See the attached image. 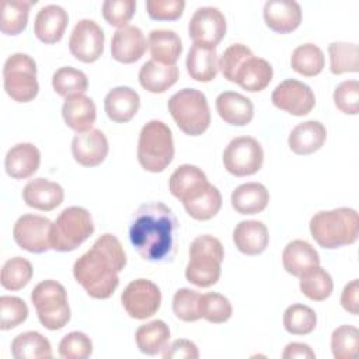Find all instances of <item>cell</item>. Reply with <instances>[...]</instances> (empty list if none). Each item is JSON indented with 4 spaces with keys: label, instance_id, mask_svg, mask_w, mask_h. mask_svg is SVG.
Wrapping results in <instances>:
<instances>
[{
    "label": "cell",
    "instance_id": "cell-1",
    "mask_svg": "<svg viewBox=\"0 0 359 359\" xmlns=\"http://www.w3.org/2000/svg\"><path fill=\"white\" fill-rule=\"evenodd\" d=\"M178 220L163 202H146L132 216L129 240L139 255L150 262H168L177 254Z\"/></svg>",
    "mask_w": 359,
    "mask_h": 359
},
{
    "label": "cell",
    "instance_id": "cell-2",
    "mask_svg": "<svg viewBox=\"0 0 359 359\" xmlns=\"http://www.w3.org/2000/svg\"><path fill=\"white\" fill-rule=\"evenodd\" d=\"M126 265V254L116 236L105 233L73 265V275L88 296L108 299L119 285L118 273Z\"/></svg>",
    "mask_w": 359,
    "mask_h": 359
},
{
    "label": "cell",
    "instance_id": "cell-3",
    "mask_svg": "<svg viewBox=\"0 0 359 359\" xmlns=\"http://www.w3.org/2000/svg\"><path fill=\"white\" fill-rule=\"evenodd\" d=\"M310 233L316 243L327 250L351 245L359 236L358 212L352 208L317 212L310 220Z\"/></svg>",
    "mask_w": 359,
    "mask_h": 359
},
{
    "label": "cell",
    "instance_id": "cell-4",
    "mask_svg": "<svg viewBox=\"0 0 359 359\" xmlns=\"http://www.w3.org/2000/svg\"><path fill=\"white\" fill-rule=\"evenodd\" d=\"M223 258L224 250L219 238L209 234L198 236L189 245L187 280L199 287L213 286L220 278Z\"/></svg>",
    "mask_w": 359,
    "mask_h": 359
},
{
    "label": "cell",
    "instance_id": "cell-5",
    "mask_svg": "<svg viewBox=\"0 0 359 359\" xmlns=\"http://www.w3.org/2000/svg\"><path fill=\"white\" fill-rule=\"evenodd\" d=\"M172 132L163 121L146 122L139 133L137 160L150 172H161L174 158Z\"/></svg>",
    "mask_w": 359,
    "mask_h": 359
},
{
    "label": "cell",
    "instance_id": "cell-6",
    "mask_svg": "<svg viewBox=\"0 0 359 359\" xmlns=\"http://www.w3.org/2000/svg\"><path fill=\"white\" fill-rule=\"evenodd\" d=\"M168 111L177 126L189 136L202 135L210 125L206 95L196 88H182L168 100Z\"/></svg>",
    "mask_w": 359,
    "mask_h": 359
},
{
    "label": "cell",
    "instance_id": "cell-7",
    "mask_svg": "<svg viewBox=\"0 0 359 359\" xmlns=\"http://www.w3.org/2000/svg\"><path fill=\"white\" fill-rule=\"evenodd\" d=\"M31 302L36 310L39 323L50 330L63 328L70 320L67 293L62 283L46 279L39 282L31 292Z\"/></svg>",
    "mask_w": 359,
    "mask_h": 359
},
{
    "label": "cell",
    "instance_id": "cell-8",
    "mask_svg": "<svg viewBox=\"0 0 359 359\" xmlns=\"http://www.w3.org/2000/svg\"><path fill=\"white\" fill-rule=\"evenodd\" d=\"M93 233L94 223L90 212L81 206H69L52 224L50 244L59 252L73 251Z\"/></svg>",
    "mask_w": 359,
    "mask_h": 359
},
{
    "label": "cell",
    "instance_id": "cell-9",
    "mask_svg": "<svg viewBox=\"0 0 359 359\" xmlns=\"http://www.w3.org/2000/svg\"><path fill=\"white\" fill-rule=\"evenodd\" d=\"M3 84L6 93L14 101H32L39 91L35 60L21 52L10 55L3 66Z\"/></svg>",
    "mask_w": 359,
    "mask_h": 359
},
{
    "label": "cell",
    "instance_id": "cell-10",
    "mask_svg": "<svg viewBox=\"0 0 359 359\" xmlns=\"http://www.w3.org/2000/svg\"><path fill=\"white\" fill-rule=\"evenodd\" d=\"M264 150L259 142L251 136H238L229 142L223 151L224 168L236 175H252L262 167Z\"/></svg>",
    "mask_w": 359,
    "mask_h": 359
},
{
    "label": "cell",
    "instance_id": "cell-11",
    "mask_svg": "<svg viewBox=\"0 0 359 359\" xmlns=\"http://www.w3.org/2000/svg\"><path fill=\"white\" fill-rule=\"evenodd\" d=\"M125 311L136 320H144L157 313L161 304L158 286L149 279L132 280L121 294Z\"/></svg>",
    "mask_w": 359,
    "mask_h": 359
},
{
    "label": "cell",
    "instance_id": "cell-12",
    "mask_svg": "<svg viewBox=\"0 0 359 359\" xmlns=\"http://www.w3.org/2000/svg\"><path fill=\"white\" fill-rule=\"evenodd\" d=\"M52 222L39 215H22L13 227L14 241L20 248L34 254H42L52 248L50 231Z\"/></svg>",
    "mask_w": 359,
    "mask_h": 359
},
{
    "label": "cell",
    "instance_id": "cell-13",
    "mask_svg": "<svg viewBox=\"0 0 359 359\" xmlns=\"http://www.w3.org/2000/svg\"><path fill=\"white\" fill-rule=\"evenodd\" d=\"M226 29V17L219 8L212 6L196 8L188 24V34L194 43L209 48L217 46L223 39Z\"/></svg>",
    "mask_w": 359,
    "mask_h": 359
},
{
    "label": "cell",
    "instance_id": "cell-14",
    "mask_svg": "<svg viewBox=\"0 0 359 359\" xmlns=\"http://www.w3.org/2000/svg\"><path fill=\"white\" fill-rule=\"evenodd\" d=\"M105 35L102 28L90 18H83L74 25L70 38V53L80 62H95L104 52Z\"/></svg>",
    "mask_w": 359,
    "mask_h": 359
},
{
    "label": "cell",
    "instance_id": "cell-15",
    "mask_svg": "<svg viewBox=\"0 0 359 359\" xmlns=\"http://www.w3.org/2000/svg\"><path fill=\"white\" fill-rule=\"evenodd\" d=\"M272 104L296 116L307 115L316 105L313 90L303 81L286 79L279 83L271 95Z\"/></svg>",
    "mask_w": 359,
    "mask_h": 359
},
{
    "label": "cell",
    "instance_id": "cell-16",
    "mask_svg": "<svg viewBox=\"0 0 359 359\" xmlns=\"http://www.w3.org/2000/svg\"><path fill=\"white\" fill-rule=\"evenodd\" d=\"M209 185L206 174L199 167L191 164H182L175 168L168 180L170 192L182 203L201 196Z\"/></svg>",
    "mask_w": 359,
    "mask_h": 359
},
{
    "label": "cell",
    "instance_id": "cell-17",
    "mask_svg": "<svg viewBox=\"0 0 359 359\" xmlns=\"http://www.w3.org/2000/svg\"><path fill=\"white\" fill-rule=\"evenodd\" d=\"M108 150L107 136L100 129L77 133L72 140V154L83 167L100 165L105 160Z\"/></svg>",
    "mask_w": 359,
    "mask_h": 359
},
{
    "label": "cell",
    "instance_id": "cell-18",
    "mask_svg": "<svg viewBox=\"0 0 359 359\" xmlns=\"http://www.w3.org/2000/svg\"><path fill=\"white\" fill-rule=\"evenodd\" d=\"M147 49L146 38L136 25H125L118 28L112 35L111 55L121 63H133L139 60Z\"/></svg>",
    "mask_w": 359,
    "mask_h": 359
},
{
    "label": "cell",
    "instance_id": "cell-19",
    "mask_svg": "<svg viewBox=\"0 0 359 359\" xmlns=\"http://www.w3.org/2000/svg\"><path fill=\"white\" fill-rule=\"evenodd\" d=\"M265 24L275 32L287 34L302 22V7L293 0H268L264 4Z\"/></svg>",
    "mask_w": 359,
    "mask_h": 359
},
{
    "label": "cell",
    "instance_id": "cell-20",
    "mask_svg": "<svg viewBox=\"0 0 359 359\" xmlns=\"http://www.w3.org/2000/svg\"><path fill=\"white\" fill-rule=\"evenodd\" d=\"M69 24L67 11L59 4H46L35 15L34 32L43 43H56L62 39Z\"/></svg>",
    "mask_w": 359,
    "mask_h": 359
},
{
    "label": "cell",
    "instance_id": "cell-21",
    "mask_svg": "<svg viewBox=\"0 0 359 359\" xmlns=\"http://www.w3.org/2000/svg\"><path fill=\"white\" fill-rule=\"evenodd\" d=\"M65 198L63 188L53 181L46 178L31 180L22 189L24 202L38 210L49 212L57 208Z\"/></svg>",
    "mask_w": 359,
    "mask_h": 359
},
{
    "label": "cell",
    "instance_id": "cell-22",
    "mask_svg": "<svg viewBox=\"0 0 359 359\" xmlns=\"http://www.w3.org/2000/svg\"><path fill=\"white\" fill-rule=\"evenodd\" d=\"M140 107L139 94L128 87L118 86L108 91L104 100V108L108 118L116 123L129 122Z\"/></svg>",
    "mask_w": 359,
    "mask_h": 359
},
{
    "label": "cell",
    "instance_id": "cell-23",
    "mask_svg": "<svg viewBox=\"0 0 359 359\" xmlns=\"http://www.w3.org/2000/svg\"><path fill=\"white\" fill-rule=\"evenodd\" d=\"M41 163V153L32 143H17L4 158L6 172L15 180H25L34 175Z\"/></svg>",
    "mask_w": 359,
    "mask_h": 359
},
{
    "label": "cell",
    "instance_id": "cell-24",
    "mask_svg": "<svg viewBox=\"0 0 359 359\" xmlns=\"http://www.w3.org/2000/svg\"><path fill=\"white\" fill-rule=\"evenodd\" d=\"M216 111L229 125L244 126L254 116V105L250 98L236 91H223L216 98Z\"/></svg>",
    "mask_w": 359,
    "mask_h": 359
},
{
    "label": "cell",
    "instance_id": "cell-25",
    "mask_svg": "<svg viewBox=\"0 0 359 359\" xmlns=\"http://www.w3.org/2000/svg\"><path fill=\"white\" fill-rule=\"evenodd\" d=\"M62 116L70 129L83 133L93 128L97 118V108L90 97L84 94L73 95L65 100Z\"/></svg>",
    "mask_w": 359,
    "mask_h": 359
},
{
    "label": "cell",
    "instance_id": "cell-26",
    "mask_svg": "<svg viewBox=\"0 0 359 359\" xmlns=\"http://www.w3.org/2000/svg\"><path fill=\"white\" fill-rule=\"evenodd\" d=\"M327 139V129L318 121H306L296 125L287 139L293 153L306 156L321 149Z\"/></svg>",
    "mask_w": 359,
    "mask_h": 359
},
{
    "label": "cell",
    "instance_id": "cell-27",
    "mask_svg": "<svg viewBox=\"0 0 359 359\" xmlns=\"http://www.w3.org/2000/svg\"><path fill=\"white\" fill-rule=\"evenodd\" d=\"M233 241L240 252L258 255L265 251L269 243L268 229L258 220H243L233 230Z\"/></svg>",
    "mask_w": 359,
    "mask_h": 359
},
{
    "label": "cell",
    "instance_id": "cell-28",
    "mask_svg": "<svg viewBox=\"0 0 359 359\" xmlns=\"http://www.w3.org/2000/svg\"><path fill=\"white\" fill-rule=\"evenodd\" d=\"M273 69L271 63L262 57L251 56L243 62L240 69L236 73L234 83H237L241 88L257 93L262 91L272 80Z\"/></svg>",
    "mask_w": 359,
    "mask_h": 359
},
{
    "label": "cell",
    "instance_id": "cell-29",
    "mask_svg": "<svg viewBox=\"0 0 359 359\" xmlns=\"http://www.w3.org/2000/svg\"><path fill=\"white\" fill-rule=\"evenodd\" d=\"M180 70L177 65H163L156 60H147L139 70L140 86L154 94L167 91L178 80Z\"/></svg>",
    "mask_w": 359,
    "mask_h": 359
},
{
    "label": "cell",
    "instance_id": "cell-30",
    "mask_svg": "<svg viewBox=\"0 0 359 359\" xmlns=\"http://www.w3.org/2000/svg\"><path fill=\"white\" fill-rule=\"evenodd\" d=\"M269 202V192L261 182H245L231 192V206L240 215L262 212Z\"/></svg>",
    "mask_w": 359,
    "mask_h": 359
},
{
    "label": "cell",
    "instance_id": "cell-31",
    "mask_svg": "<svg viewBox=\"0 0 359 359\" xmlns=\"http://www.w3.org/2000/svg\"><path fill=\"white\" fill-rule=\"evenodd\" d=\"M282 264L287 273L300 276L309 268L320 265V255L310 243L293 240L283 248Z\"/></svg>",
    "mask_w": 359,
    "mask_h": 359
},
{
    "label": "cell",
    "instance_id": "cell-32",
    "mask_svg": "<svg viewBox=\"0 0 359 359\" xmlns=\"http://www.w3.org/2000/svg\"><path fill=\"white\" fill-rule=\"evenodd\" d=\"M151 59L163 65H175L182 53V42L172 29H153L149 34Z\"/></svg>",
    "mask_w": 359,
    "mask_h": 359
},
{
    "label": "cell",
    "instance_id": "cell-33",
    "mask_svg": "<svg viewBox=\"0 0 359 359\" xmlns=\"http://www.w3.org/2000/svg\"><path fill=\"white\" fill-rule=\"evenodd\" d=\"M187 70L191 79L202 83L212 81L219 70L216 48L194 43L187 56Z\"/></svg>",
    "mask_w": 359,
    "mask_h": 359
},
{
    "label": "cell",
    "instance_id": "cell-34",
    "mask_svg": "<svg viewBox=\"0 0 359 359\" xmlns=\"http://www.w3.org/2000/svg\"><path fill=\"white\" fill-rule=\"evenodd\" d=\"M135 339L142 353L154 356L163 352L168 345L170 328L163 320H153L136 330Z\"/></svg>",
    "mask_w": 359,
    "mask_h": 359
},
{
    "label": "cell",
    "instance_id": "cell-35",
    "mask_svg": "<svg viewBox=\"0 0 359 359\" xmlns=\"http://www.w3.org/2000/svg\"><path fill=\"white\" fill-rule=\"evenodd\" d=\"M11 355L15 359L52 358V346L48 338L38 331L18 334L11 342Z\"/></svg>",
    "mask_w": 359,
    "mask_h": 359
},
{
    "label": "cell",
    "instance_id": "cell-36",
    "mask_svg": "<svg viewBox=\"0 0 359 359\" xmlns=\"http://www.w3.org/2000/svg\"><path fill=\"white\" fill-rule=\"evenodd\" d=\"M299 278H300V282H299L300 290L310 300L323 302L331 296L334 289L332 278L320 265L309 268Z\"/></svg>",
    "mask_w": 359,
    "mask_h": 359
},
{
    "label": "cell",
    "instance_id": "cell-37",
    "mask_svg": "<svg viewBox=\"0 0 359 359\" xmlns=\"http://www.w3.org/2000/svg\"><path fill=\"white\" fill-rule=\"evenodd\" d=\"M325 65V57L323 50L314 43L299 45L290 56V66L294 72L302 76L313 77L321 73Z\"/></svg>",
    "mask_w": 359,
    "mask_h": 359
},
{
    "label": "cell",
    "instance_id": "cell-38",
    "mask_svg": "<svg viewBox=\"0 0 359 359\" xmlns=\"http://www.w3.org/2000/svg\"><path fill=\"white\" fill-rule=\"evenodd\" d=\"M34 3L32 0H6L1 8V32L6 35L21 34L27 27L29 7Z\"/></svg>",
    "mask_w": 359,
    "mask_h": 359
},
{
    "label": "cell",
    "instance_id": "cell-39",
    "mask_svg": "<svg viewBox=\"0 0 359 359\" xmlns=\"http://www.w3.org/2000/svg\"><path fill=\"white\" fill-rule=\"evenodd\" d=\"M52 87L59 95L69 98L84 94L88 88V80L84 72L72 66H63L53 73Z\"/></svg>",
    "mask_w": 359,
    "mask_h": 359
},
{
    "label": "cell",
    "instance_id": "cell-40",
    "mask_svg": "<svg viewBox=\"0 0 359 359\" xmlns=\"http://www.w3.org/2000/svg\"><path fill=\"white\" fill-rule=\"evenodd\" d=\"M317 325L316 311L300 303L289 306L283 313V327L292 335H307Z\"/></svg>",
    "mask_w": 359,
    "mask_h": 359
},
{
    "label": "cell",
    "instance_id": "cell-41",
    "mask_svg": "<svg viewBox=\"0 0 359 359\" xmlns=\"http://www.w3.org/2000/svg\"><path fill=\"white\" fill-rule=\"evenodd\" d=\"M330 70L334 74L346 72L356 73L359 70V50L356 43L332 42L328 45Z\"/></svg>",
    "mask_w": 359,
    "mask_h": 359
},
{
    "label": "cell",
    "instance_id": "cell-42",
    "mask_svg": "<svg viewBox=\"0 0 359 359\" xmlns=\"http://www.w3.org/2000/svg\"><path fill=\"white\" fill-rule=\"evenodd\" d=\"M32 278V265L22 257H13L3 264L0 283L7 290H20Z\"/></svg>",
    "mask_w": 359,
    "mask_h": 359
},
{
    "label": "cell",
    "instance_id": "cell-43",
    "mask_svg": "<svg viewBox=\"0 0 359 359\" xmlns=\"http://www.w3.org/2000/svg\"><path fill=\"white\" fill-rule=\"evenodd\" d=\"M182 205L187 213L195 220H209L216 216L222 208V194L210 184L201 196Z\"/></svg>",
    "mask_w": 359,
    "mask_h": 359
},
{
    "label": "cell",
    "instance_id": "cell-44",
    "mask_svg": "<svg viewBox=\"0 0 359 359\" xmlns=\"http://www.w3.org/2000/svg\"><path fill=\"white\" fill-rule=\"evenodd\" d=\"M199 313L201 318L213 324H222L231 317L233 307L226 296L209 292L199 297Z\"/></svg>",
    "mask_w": 359,
    "mask_h": 359
},
{
    "label": "cell",
    "instance_id": "cell-45",
    "mask_svg": "<svg viewBox=\"0 0 359 359\" xmlns=\"http://www.w3.org/2000/svg\"><path fill=\"white\" fill-rule=\"evenodd\" d=\"M359 331L353 325H339L331 335V351L335 359H353L358 355Z\"/></svg>",
    "mask_w": 359,
    "mask_h": 359
},
{
    "label": "cell",
    "instance_id": "cell-46",
    "mask_svg": "<svg viewBox=\"0 0 359 359\" xmlns=\"http://www.w3.org/2000/svg\"><path fill=\"white\" fill-rule=\"evenodd\" d=\"M28 317L27 303L17 296L0 297V328L11 330L22 324Z\"/></svg>",
    "mask_w": 359,
    "mask_h": 359
},
{
    "label": "cell",
    "instance_id": "cell-47",
    "mask_svg": "<svg viewBox=\"0 0 359 359\" xmlns=\"http://www.w3.org/2000/svg\"><path fill=\"white\" fill-rule=\"evenodd\" d=\"M199 297L196 290L182 287L178 289L172 297V311L177 318L185 323H192L201 318Z\"/></svg>",
    "mask_w": 359,
    "mask_h": 359
},
{
    "label": "cell",
    "instance_id": "cell-48",
    "mask_svg": "<svg viewBox=\"0 0 359 359\" xmlns=\"http://www.w3.org/2000/svg\"><path fill=\"white\" fill-rule=\"evenodd\" d=\"M91 353L93 342L81 331H72L59 342V355L65 359H86Z\"/></svg>",
    "mask_w": 359,
    "mask_h": 359
},
{
    "label": "cell",
    "instance_id": "cell-49",
    "mask_svg": "<svg viewBox=\"0 0 359 359\" xmlns=\"http://www.w3.org/2000/svg\"><path fill=\"white\" fill-rule=\"evenodd\" d=\"M251 56H254V53L244 43H233L227 49H224L220 59L217 60L219 69H220L222 74L224 76V79L234 83L237 70L240 69L243 62Z\"/></svg>",
    "mask_w": 359,
    "mask_h": 359
},
{
    "label": "cell",
    "instance_id": "cell-50",
    "mask_svg": "<svg viewBox=\"0 0 359 359\" xmlns=\"http://www.w3.org/2000/svg\"><path fill=\"white\" fill-rule=\"evenodd\" d=\"M334 102L335 107L346 114L356 115L359 112V81L358 80H345L339 83L334 90Z\"/></svg>",
    "mask_w": 359,
    "mask_h": 359
},
{
    "label": "cell",
    "instance_id": "cell-51",
    "mask_svg": "<svg viewBox=\"0 0 359 359\" xmlns=\"http://www.w3.org/2000/svg\"><path fill=\"white\" fill-rule=\"evenodd\" d=\"M135 0H105L102 3V15L105 21L118 28L128 25L135 14Z\"/></svg>",
    "mask_w": 359,
    "mask_h": 359
},
{
    "label": "cell",
    "instance_id": "cell-52",
    "mask_svg": "<svg viewBox=\"0 0 359 359\" xmlns=\"http://www.w3.org/2000/svg\"><path fill=\"white\" fill-rule=\"evenodd\" d=\"M184 0H147L146 10L151 20L174 21L182 15Z\"/></svg>",
    "mask_w": 359,
    "mask_h": 359
},
{
    "label": "cell",
    "instance_id": "cell-53",
    "mask_svg": "<svg viewBox=\"0 0 359 359\" xmlns=\"http://www.w3.org/2000/svg\"><path fill=\"white\" fill-rule=\"evenodd\" d=\"M164 359H198L199 351L189 339H175L163 351Z\"/></svg>",
    "mask_w": 359,
    "mask_h": 359
},
{
    "label": "cell",
    "instance_id": "cell-54",
    "mask_svg": "<svg viewBox=\"0 0 359 359\" xmlns=\"http://www.w3.org/2000/svg\"><path fill=\"white\" fill-rule=\"evenodd\" d=\"M341 304L348 313L358 316L359 313V280L358 279H353L345 285L341 294Z\"/></svg>",
    "mask_w": 359,
    "mask_h": 359
},
{
    "label": "cell",
    "instance_id": "cell-55",
    "mask_svg": "<svg viewBox=\"0 0 359 359\" xmlns=\"http://www.w3.org/2000/svg\"><path fill=\"white\" fill-rule=\"evenodd\" d=\"M283 359H294V358H307V359H314L316 353L313 352V349L303 342H290L286 345L283 353H282Z\"/></svg>",
    "mask_w": 359,
    "mask_h": 359
}]
</instances>
